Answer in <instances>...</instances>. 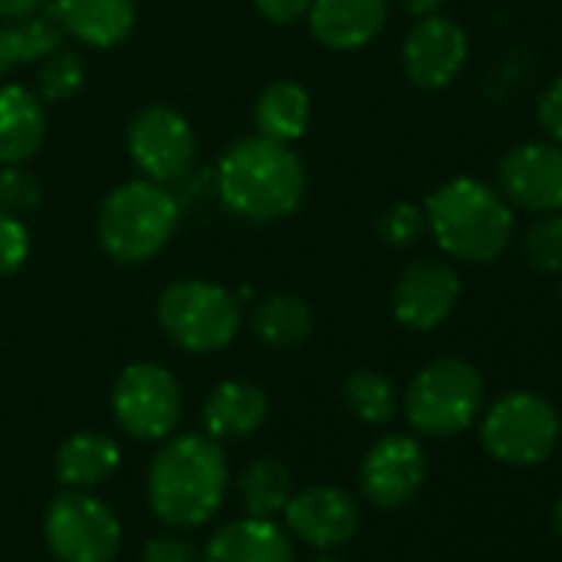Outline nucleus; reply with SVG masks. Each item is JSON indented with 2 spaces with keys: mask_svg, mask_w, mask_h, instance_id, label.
Segmentation results:
<instances>
[{
  "mask_svg": "<svg viewBox=\"0 0 562 562\" xmlns=\"http://www.w3.org/2000/svg\"><path fill=\"white\" fill-rule=\"evenodd\" d=\"M218 199L245 222H278L299 212L308 176L289 143L245 136L218 159Z\"/></svg>",
  "mask_w": 562,
  "mask_h": 562,
  "instance_id": "obj_1",
  "label": "nucleus"
},
{
  "mask_svg": "<svg viewBox=\"0 0 562 562\" xmlns=\"http://www.w3.org/2000/svg\"><path fill=\"white\" fill-rule=\"evenodd\" d=\"M427 232L457 261L486 265L513 241V205L486 182L460 176L434 189L424 202Z\"/></svg>",
  "mask_w": 562,
  "mask_h": 562,
  "instance_id": "obj_2",
  "label": "nucleus"
},
{
  "mask_svg": "<svg viewBox=\"0 0 562 562\" xmlns=\"http://www.w3.org/2000/svg\"><path fill=\"white\" fill-rule=\"evenodd\" d=\"M225 486L228 460L209 434L169 440L149 467V506L169 526L205 522L222 506Z\"/></svg>",
  "mask_w": 562,
  "mask_h": 562,
  "instance_id": "obj_3",
  "label": "nucleus"
},
{
  "mask_svg": "<svg viewBox=\"0 0 562 562\" xmlns=\"http://www.w3.org/2000/svg\"><path fill=\"white\" fill-rule=\"evenodd\" d=\"M179 228V202L153 179H133L113 189L97 215L100 248L120 265L156 258Z\"/></svg>",
  "mask_w": 562,
  "mask_h": 562,
  "instance_id": "obj_4",
  "label": "nucleus"
},
{
  "mask_svg": "<svg viewBox=\"0 0 562 562\" xmlns=\"http://www.w3.org/2000/svg\"><path fill=\"white\" fill-rule=\"evenodd\" d=\"M483 407V378L463 358H437L417 371L404 394L407 424L424 437L463 434Z\"/></svg>",
  "mask_w": 562,
  "mask_h": 562,
  "instance_id": "obj_5",
  "label": "nucleus"
},
{
  "mask_svg": "<svg viewBox=\"0 0 562 562\" xmlns=\"http://www.w3.org/2000/svg\"><path fill=\"white\" fill-rule=\"evenodd\" d=\"M156 315L166 338L192 355H212L228 348L241 328L238 299L222 285L199 278H186L169 285L159 295Z\"/></svg>",
  "mask_w": 562,
  "mask_h": 562,
  "instance_id": "obj_6",
  "label": "nucleus"
},
{
  "mask_svg": "<svg viewBox=\"0 0 562 562\" xmlns=\"http://www.w3.org/2000/svg\"><path fill=\"white\" fill-rule=\"evenodd\" d=\"M562 437L555 407L532 394V391H513L503 394L480 424V443L483 450L509 467H532L542 463Z\"/></svg>",
  "mask_w": 562,
  "mask_h": 562,
  "instance_id": "obj_7",
  "label": "nucleus"
},
{
  "mask_svg": "<svg viewBox=\"0 0 562 562\" xmlns=\"http://www.w3.org/2000/svg\"><path fill=\"white\" fill-rule=\"evenodd\" d=\"M44 536L60 562H110L123 542L116 513L83 490H67L50 499Z\"/></svg>",
  "mask_w": 562,
  "mask_h": 562,
  "instance_id": "obj_8",
  "label": "nucleus"
},
{
  "mask_svg": "<svg viewBox=\"0 0 562 562\" xmlns=\"http://www.w3.org/2000/svg\"><path fill=\"white\" fill-rule=\"evenodd\" d=\"M113 414L130 437L162 440L182 417V387L159 364H130L113 384Z\"/></svg>",
  "mask_w": 562,
  "mask_h": 562,
  "instance_id": "obj_9",
  "label": "nucleus"
},
{
  "mask_svg": "<svg viewBox=\"0 0 562 562\" xmlns=\"http://www.w3.org/2000/svg\"><path fill=\"white\" fill-rule=\"evenodd\" d=\"M126 149L143 176L159 186L189 176V169L195 166V133L189 120L162 103L146 106L130 120Z\"/></svg>",
  "mask_w": 562,
  "mask_h": 562,
  "instance_id": "obj_10",
  "label": "nucleus"
},
{
  "mask_svg": "<svg viewBox=\"0 0 562 562\" xmlns=\"http://www.w3.org/2000/svg\"><path fill=\"white\" fill-rule=\"evenodd\" d=\"M496 192L526 212H562V146L519 143L496 169Z\"/></svg>",
  "mask_w": 562,
  "mask_h": 562,
  "instance_id": "obj_11",
  "label": "nucleus"
},
{
  "mask_svg": "<svg viewBox=\"0 0 562 562\" xmlns=\"http://www.w3.org/2000/svg\"><path fill=\"white\" fill-rule=\"evenodd\" d=\"M460 302V274L434 258L407 265L394 285L391 312L411 331L440 328Z\"/></svg>",
  "mask_w": 562,
  "mask_h": 562,
  "instance_id": "obj_12",
  "label": "nucleus"
},
{
  "mask_svg": "<svg viewBox=\"0 0 562 562\" xmlns=\"http://www.w3.org/2000/svg\"><path fill=\"white\" fill-rule=\"evenodd\" d=\"M467 54H470L467 31L450 18L430 14V18H420V24H414V31L404 37L401 60L414 87L443 90L467 67Z\"/></svg>",
  "mask_w": 562,
  "mask_h": 562,
  "instance_id": "obj_13",
  "label": "nucleus"
},
{
  "mask_svg": "<svg viewBox=\"0 0 562 562\" xmlns=\"http://www.w3.org/2000/svg\"><path fill=\"white\" fill-rule=\"evenodd\" d=\"M427 476V453L414 437H381L361 463V490L381 509H397L417 496Z\"/></svg>",
  "mask_w": 562,
  "mask_h": 562,
  "instance_id": "obj_14",
  "label": "nucleus"
},
{
  "mask_svg": "<svg viewBox=\"0 0 562 562\" xmlns=\"http://www.w3.org/2000/svg\"><path fill=\"white\" fill-rule=\"evenodd\" d=\"M285 519L302 542L315 549H335L358 532L361 509L355 496H348L338 486H308L302 493H292Z\"/></svg>",
  "mask_w": 562,
  "mask_h": 562,
  "instance_id": "obj_15",
  "label": "nucleus"
},
{
  "mask_svg": "<svg viewBox=\"0 0 562 562\" xmlns=\"http://www.w3.org/2000/svg\"><path fill=\"white\" fill-rule=\"evenodd\" d=\"M308 24L328 50H361L387 24V0H312Z\"/></svg>",
  "mask_w": 562,
  "mask_h": 562,
  "instance_id": "obj_16",
  "label": "nucleus"
},
{
  "mask_svg": "<svg viewBox=\"0 0 562 562\" xmlns=\"http://www.w3.org/2000/svg\"><path fill=\"white\" fill-rule=\"evenodd\" d=\"M50 14L67 37L106 50L133 34L136 0H54Z\"/></svg>",
  "mask_w": 562,
  "mask_h": 562,
  "instance_id": "obj_17",
  "label": "nucleus"
},
{
  "mask_svg": "<svg viewBox=\"0 0 562 562\" xmlns=\"http://www.w3.org/2000/svg\"><path fill=\"white\" fill-rule=\"evenodd\" d=\"M202 562H295L285 529L268 516L232 519L212 532Z\"/></svg>",
  "mask_w": 562,
  "mask_h": 562,
  "instance_id": "obj_18",
  "label": "nucleus"
},
{
  "mask_svg": "<svg viewBox=\"0 0 562 562\" xmlns=\"http://www.w3.org/2000/svg\"><path fill=\"white\" fill-rule=\"evenodd\" d=\"M47 136V113L27 87H0V166L27 162Z\"/></svg>",
  "mask_w": 562,
  "mask_h": 562,
  "instance_id": "obj_19",
  "label": "nucleus"
},
{
  "mask_svg": "<svg viewBox=\"0 0 562 562\" xmlns=\"http://www.w3.org/2000/svg\"><path fill=\"white\" fill-rule=\"evenodd\" d=\"M265 417L268 397L251 381H222L202 407V424L215 440L248 437L265 424Z\"/></svg>",
  "mask_w": 562,
  "mask_h": 562,
  "instance_id": "obj_20",
  "label": "nucleus"
},
{
  "mask_svg": "<svg viewBox=\"0 0 562 562\" xmlns=\"http://www.w3.org/2000/svg\"><path fill=\"white\" fill-rule=\"evenodd\" d=\"M312 123V97L295 80H274L258 93L255 103V126L258 136L274 143H295L305 136Z\"/></svg>",
  "mask_w": 562,
  "mask_h": 562,
  "instance_id": "obj_21",
  "label": "nucleus"
},
{
  "mask_svg": "<svg viewBox=\"0 0 562 562\" xmlns=\"http://www.w3.org/2000/svg\"><path fill=\"white\" fill-rule=\"evenodd\" d=\"M116 463H120V447L100 430H83L64 440L54 460V473L64 486L87 490L103 483L116 470Z\"/></svg>",
  "mask_w": 562,
  "mask_h": 562,
  "instance_id": "obj_22",
  "label": "nucleus"
},
{
  "mask_svg": "<svg viewBox=\"0 0 562 562\" xmlns=\"http://www.w3.org/2000/svg\"><path fill=\"white\" fill-rule=\"evenodd\" d=\"M251 331L268 348L289 351L312 338L315 318H312V308L299 295H268L251 312Z\"/></svg>",
  "mask_w": 562,
  "mask_h": 562,
  "instance_id": "obj_23",
  "label": "nucleus"
},
{
  "mask_svg": "<svg viewBox=\"0 0 562 562\" xmlns=\"http://www.w3.org/2000/svg\"><path fill=\"white\" fill-rule=\"evenodd\" d=\"M238 493H241L248 516H271L289 506L295 493V480H292V470L281 460L261 457L248 463L245 473L238 476Z\"/></svg>",
  "mask_w": 562,
  "mask_h": 562,
  "instance_id": "obj_24",
  "label": "nucleus"
},
{
  "mask_svg": "<svg viewBox=\"0 0 562 562\" xmlns=\"http://www.w3.org/2000/svg\"><path fill=\"white\" fill-rule=\"evenodd\" d=\"M341 401L364 424H387L397 411V391L381 371H355L341 387Z\"/></svg>",
  "mask_w": 562,
  "mask_h": 562,
  "instance_id": "obj_25",
  "label": "nucleus"
},
{
  "mask_svg": "<svg viewBox=\"0 0 562 562\" xmlns=\"http://www.w3.org/2000/svg\"><path fill=\"white\" fill-rule=\"evenodd\" d=\"M522 258L536 274L562 271V212H542L522 232Z\"/></svg>",
  "mask_w": 562,
  "mask_h": 562,
  "instance_id": "obj_26",
  "label": "nucleus"
},
{
  "mask_svg": "<svg viewBox=\"0 0 562 562\" xmlns=\"http://www.w3.org/2000/svg\"><path fill=\"white\" fill-rule=\"evenodd\" d=\"M87 80V67L77 54L70 50H54L50 57L41 60V74H37V93L50 103L70 100Z\"/></svg>",
  "mask_w": 562,
  "mask_h": 562,
  "instance_id": "obj_27",
  "label": "nucleus"
},
{
  "mask_svg": "<svg viewBox=\"0 0 562 562\" xmlns=\"http://www.w3.org/2000/svg\"><path fill=\"white\" fill-rule=\"evenodd\" d=\"M427 232V215L420 205L414 202H394L381 212L378 218V235L391 245V248H407L414 245L420 235Z\"/></svg>",
  "mask_w": 562,
  "mask_h": 562,
  "instance_id": "obj_28",
  "label": "nucleus"
},
{
  "mask_svg": "<svg viewBox=\"0 0 562 562\" xmlns=\"http://www.w3.org/2000/svg\"><path fill=\"white\" fill-rule=\"evenodd\" d=\"M37 205H41V182L27 169H21V162L0 166V212L21 218Z\"/></svg>",
  "mask_w": 562,
  "mask_h": 562,
  "instance_id": "obj_29",
  "label": "nucleus"
},
{
  "mask_svg": "<svg viewBox=\"0 0 562 562\" xmlns=\"http://www.w3.org/2000/svg\"><path fill=\"white\" fill-rule=\"evenodd\" d=\"M31 255V232L18 215L0 212V278L24 268Z\"/></svg>",
  "mask_w": 562,
  "mask_h": 562,
  "instance_id": "obj_30",
  "label": "nucleus"
},
{
  "mask_svg": "<svg viewBox=\"0 0 562 562\" xmlns=\"http://www.w3.org/2000/svg\"><path fill=\"white\" fill-rule=\"evenodd\" d=\"M143 562H195V549L189 539H182L176 532H162L146 542Z\"/></svg>",
  "mask_w": 562,
  "mask_h": 562,
  "instance_id": "obj_31",
  "label": "nucleus"
},
{
  "mask_svg": "<svg viewBox=\"0 0 562 562\" xmlns=\"http://www.w3.org/2000/svg\"><path fill=\"white\" fill-rule=\"evenodd\" d=\"M536 116H539V126L546 130V136H552L562 146V77L546 87V93L539 97Z\"/></svg>",
  "mask_w": 562,
  "mask_h": 562,
  "instance_id": "obj_32",
  "label": "nucleus"
},
{
  "mask_svg": "<svg viewBox=\"0 0 562 562\" xmlns=\"http://www.w3.org/2000/svg\"><path fill=\"white\" fill-rule=\"evenodd\" d=\"M308 4L312 0H255V11L268 24H295L308 14Z\"/></svg>",
  "mask_w": 562,
  "mask_h": 562,
  "instance_id": "obj_33",
  "label": "nucleus"
},
{
  "mask_svg": "<svg viewBox=\"0 0 562 562\" xmlns=\"http://www.w3.org/2000/svg\"><path fill=\"white\" fill-rule=\"evenodd\" d=\"M21 64H27V57H24V44H21L18 24H0V77L11 74Z\"/></svg>",
  "mask_w": 562,
  "mask_h": 562,
  "instance_id": "obj_34",
  "label": "nucleus"
},
{
  "mask_svg": "<svg viewBox=\"0 0 562 562\" xmlns=\"http://www.w3.org/2000/svg\"><path fill=\"white\" fill-rule=\"evenodd\" d=\"M50 8V0H0V24H21Z\"/></svg>",
  "mask_w": 562,
  "mask_h": 562,
  "instance_id": "obj_35",
  "label": "nucleus"
},
{
  "mask_svg": "<svg viewBox=\"0 0 562 562\" xmlns=\"http://www.w3.org/2000/svg\"><path fill=\"white\" fill-rule=\"evenodd\" d=\"M397 4H401L407 14H414V18H430V14L440 11L443 0H397Z\"/></svg>",
  "mask_w": 562,
  "mask_h": 562,
  "instance_id": "obj_36",
  "label": "nucleus"
},
{
  "mask_svg": "<svg viewBox=\"0 0 562 562\" xmlns=\"http://www.w3.org/2000/svg\"><path fill=\"white\" fill-rule=\"evenodd\" d=\"M552 532H555V536L562 539V499H559V503L552 506Z\"/></svg>",
  "mask_w": 562,
  "mask_h": 562,
  "instance_id": "obj_37",
  "label": "nucleus"
},
{
  "mask_svg": "<svg viewBox=\"0 0 562 562\" xmlns=\"http://www.w3.org/2000/svg\"><path fill=\"white\" fill-rule=\"evenodd\" d=\"M562 274V271H559ZM559 299H562V278H559Z\"/></svg>",
  "mask_w": 562,
  "mask_h": 562,
  "instance_id": "obj_38",
  "label": "nucleus"
},
{
  "mask_svg": "<svg viewBox=\"0 0 562 562\" xmlns=\"http://www.w3.org/2000/svg\"><path fill=\"white\" fill-rule=\"evenodd\" d=\"M318 562H341V559H318Z\"/></svg>",
  "mask_w": 562,
  "mask_h": 562,
  "instance_id": "obj_39",
  "label": "nucleus"
}]
</instances>
